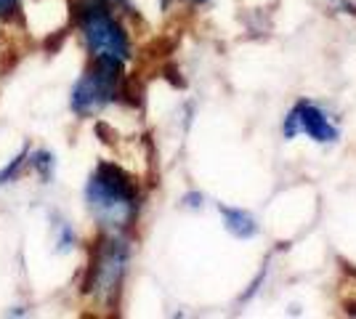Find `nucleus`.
<instances>
[{
    "label": "nucleus",
    "instance_id": "f03ea898",
    "mask_svg": "<svg viewBox=\"0 0 356 319\" xmlns=\"http://www.w3.org/2000/svg\"><path fill=\"white\" fill-rule=\"evenodd\" d=\"M128 261H131V245L125 237H120V231H106L102 234L96 245L90 247L88 266L83 277V295H88L102 306H112L118 301L122 279L128 272Z\"/></svg>",
    "mask_w": 356,
    "mask_h": 319
},
{
    "label": "nucleus",
    "instance_id": "f257e3e1",
    "mask_svg": "<svg viewBox=\"0 0 356 319\" xmlns=\"http://www.w3.org/2000/svg\"><path fill=\"white\" fill-rule=\"evenodd\" d=\"M86 202L90 215L104 231H125L138 215V186L115 163H99L86 183Z\"/></svg>",
    "mask_w": 356,
    "mask_h": 319
},
{
    "label": "nucleus",
    "instance_id": "1a4fd4ad",
    "mask_svg": "<svg viewBox=\"0 0 356 319\" xmlns=\"http://www.w3.org/2000/svg\"><path fill=\"white\" fill-rule=\"evenodd\" d=\"M74 245V231L67 221H59V240H56V247L59 250H70Z\"/></svg>",
    "mask_w": 356,
    "mask_h": 319
},
{
    "label": "nucleus",
    "instance_id": "6e6552de",
    "mask_svg": "<svg viewBox=\"0 0 356 319\" xmlns=\"http://www.w3.org/2000/svg\"><path fill=\"white\" fill-rule=\"evenodd\" d=\"M27 163H30V147H24V149L16 154L14 160L8 163V165L0 170V186H6V183L16 181V179H19V173L27 167Z\"/></svg>",
    "mask_w": 356,
    "mask_h": 319
},
{
    "label": "nucleus",
    "instance_id": "9d476101",
    "mask_svg": "<svg viewBox=\"0 0 356 319\" xmlns=\"http://www.w3.org/2000/svg\"><path fill=\"white\" fill-rule=\"evenodd\" d=\"M22 11V0H0V19H14Z\"/></svg>",
    "mask_w": 356,
    "mask_h": 319
},
{
    "label": "nucleus",
    "instance_id": "7ed1b4c3",
    "mask_svg": "<svg viewBox=\"0 0 356 319\" xmlns=\"http://www.w3.org/2000/svg\"><path fill=\"white\" fill-rule=\"evenodd\" d=\"M72 11L74 24L83 32L90 59H109L120 64L131 59V38L122 22L115 16V8L99 0H77Z\"/></svg>",
    "mask_w": 356,
    "mask_h": 319
},
{
    "label": "nucleus",
    "instance_id": "39448f33",
    "mask_svg": "<svg viewBox=\"0 0 356 319\" xmlns=\"http://www.w3.org/2000/svg\"><path fill=\"white\" fill-rule=\"evenodd\" d=\"M282 133L284 138H296L298 133H306L316 144H332L341 136L338 128L330 120V115H327L325 109H319L316 104H312V101H298L290 109V115L284 117Z\"/></svg>",
    "mask_w": 356,
    "mask_h": 319
},
{
    "label": "nucleus",
    "instance_id": "20e7f679",
    "mask_svg": "<svg viewBox=\"0 0 356 319\" xmlns=\"http://www.w3.org/2000/svg\"><path fill=\"white\" fill-rule=\"evenodd\" d=\"M122 64L109 59H93L83 77L74 83L70 106L77 117H93L106 104L118 101L122 91Z\"/></svg>",
    "mask_w": 356,
    "mask_h": 319
},
{
    "label": "nucleus",
    "instance_id": "9b49d317",
    "mask_svg": "<svg viewBox=\"0 0 356 319\" xmlns=\"http://www.w3.org/2000/svg\"><path fill=\"white\" fill-rule=\"evenodd\" d=\"M192 3H205V0H192Z\"/></svg>",
    "mask_w": 356,
    "mask_h": 319
},
{
    "label": "nucleus",
    "instance_id": "423d86ee",
    "mask_svg": "<svg viewBox=\"0 0 356 319\" xmlns=\"http://www.w3.org/2000/svg\"><path fill=\"white\" fill-rule=\"evenodd\" d=\"M223 221H226V229L237 237V240H250L258 234V224L248 211L242 208H221Z\"/></svg>",
    "mask_w": 356,
    "mask_h": 319
},
{
    "label": "nucleus",
    "instance_id": "0eeeda50",
    "mask_svg": "<svg viewBox=\"0 0 356 319\" xmlns=\"http://www.w3.org/2000/svg\"><path fill=\"white\" fill-rule=\"evenodd\" d=\"M27 165L43 179V181H51L54 179V167H56V160L48 149H38L35 154H30V163Z\"/></svg>",
    "mask_w": 356,
    "mask_h": 319
}]
</instances>
